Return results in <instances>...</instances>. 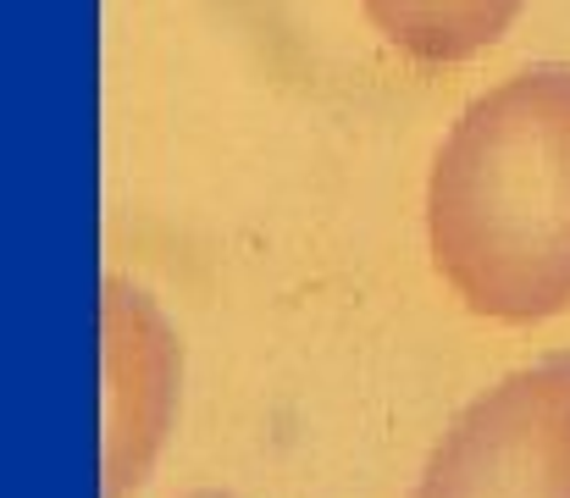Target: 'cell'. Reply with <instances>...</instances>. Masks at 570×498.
Returning <instances> with one entry per match:
<instances>
[{
    "label": "cell",
    "instance_id": "6da1fadb",
    "mask_svg": "<svg viewBox=\"0 0 570 498\" xmlns=\"http://www.w3.org/2000/svg\"><path fill=\"white\" fill-rule=\"evenodd\" d=\"M443 283L493 322L570 311V67L538 61L465 106L426 183Z\"/></svg>",
    "mask_w": 570,
    "mask_h": 498
},
{
    "label": "cell",
    "instance_id": "3957f363",
    "mask_svg": "<svg viewBox=\"0 0 570 498\" xmlns=\"http://www.w3.org/2000/svg\"><path fill=\"white\" fill-rule=\"evenodd\" d=\"M372 28L410 61H465L510 33L527 0H361Z\"/></svg>",
    "mask_w": 570,
    "mask_h": 498
},
{
    "label": "cell",
    "instance_id": "7a4b0ae2",
    "mask_svg": "<svg viewBox=\"0 0 570 498\" xmlns=\"http://www.w3.org/2000/svg\"><path fill=\"white\" fill-rule=\"evenodd\" d=\"M415 498H570V354L504 377L460 410Z\"/></svg>",
    "mask_w": 570,
    "mask_h": 498
}]
</instances>
